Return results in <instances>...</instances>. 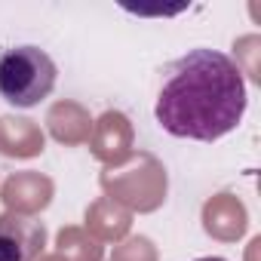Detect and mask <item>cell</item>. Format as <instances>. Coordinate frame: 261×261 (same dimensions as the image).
<instances>
[{
  "label": "cell",
  "instance_id": "1",
  "mask_svg": "<svg viewBox=\"0 0 261 261\" xmlns=\"http://www.w3.org/2000/svg\"><path fill=\"white\" fill-rule=\"evenodd\" d=\"M246 108V77L237 62L218 49H188L160 71L154 117L172 139L212 145L243 123Z\"/></svg>",
  "mask_w": 261,
  "mask_h": 261
},
{
  "label": "cell",
  "instance_id": "2",
  "mask_svg": "<svg viewBox=\"0 0 261 261\" xmlns=\"http://www.w3.org/2000/svg\"><path fill=\"white\" fill-rule=\"evenodd\" d=\"M59 68L40 46H13L0 53V98L10 108H34L56 89Z\"/></svg>",
  "mask_w": 261,
  "mask_h": 261
},
{
  "label": "cell",
  "instance_id": "3",
  "mask_svg": "<svg viewBox=\"0 0 261 261\" xmlns=\"http://www.w3.org/2000/svg\"><path fill=\"white\" fill-rule=\"evenodd\" d=\"M43 246H46L43 221L22 212L0 215V261H37Z\"/></svg>",
  "mask_w": 261,
  "mask_h": 261
},
{
  "label": "cell",
  "instance_id": "4",
  "mask_svg": "<svg viewBox=\"0 0 261 261\" xmlns=\"http://www.w3.org/2000/svg\"><path fill=\"white\" fill-rule=\"evenodd\" d=\"M194 261H227V258H218V255H206V258H194Z\"/></svg>",
  "mask_w": 261,
  "mask_h": 261
}]
</instances>
